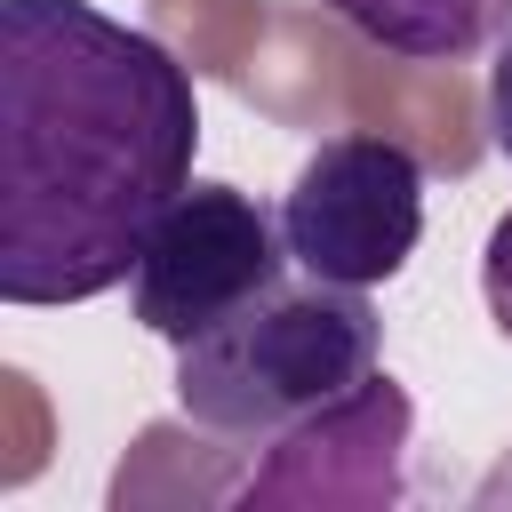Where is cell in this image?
<instances>
[{
  "label": "cell",
  "mask_w": 512,
  "mask_h": 512,
  "mask_svg": "<svg viewBox=\"0 0 512 512\" xmlns=\"http://www.w3.org/2000/svg\"><path fill=\"white\" fill-rule=\"evenodd\" d=\"M280 232L304 272L376 288L424 240V160L392 136H328L296 168L280 200Z\"/></svg>",
  "instance_id": "obj_4"
},
{
  "label": "cell",
  "mask_w": 512,
  "mask_h": 512,
  "mask_svg": "<svg viewBox=\"0 0 512 512\" xmlns=\"http://www.w3.org/2000/svg\"><path fill=\"white\" fill-rule=\"evenodd\" d=\"M480 296H488V320H496V336L512 344V208L488 224V248H480Z\"/></svg>",
  "instance_id": "obj_6"
},
{
  "label": "cell",
  "mask_w": 512,
  "mask_h": 512,
  "mask_svg": "<svg viewBox=\"0 0 512 512\" xmlns=\"http://www.w3.org/2000/svg\"><path fill=\"white\" fill-rule=\"evenodd\" d=\"M288 264L296 256H288L280 216L256 192L200 176L152 224V240H144V256L128 272V304H136V320L152 336L184 344V336L216 328L224 312H240L248 296H264Z\"/></svg>",
  "instance_id": "obj_3"
},
{
  "label": "cell",
  "mask_w": 512,
  "mask_h": 512,
  "mask_svg": "<svg viewBox=\"0 0 512 512\" xmlns=\"http://www.w3.org/2000/svg\"><path fill=\"white\" fill-rule=\"evenodd\" d=\"M488 144L512 160V32L496 40V64H488Z\"/></svg>",
  "instance_id": "obj_7"
},
{
  "label": "cell",
  "mask_w": 512,
  "mask_h": 512,
  "mask_svg": "<svg viewBox=\"0 0 512 512\" xmlns=\"http://www.w3.org/2000/svg\"><path fill=\"white\" fill-rule=\"evenodd\" d=\"M352 40L400 64H456L512 32V0H320Z\"/></svg>",
  "instance_id": "obj_5"
},
{
  "label": "cell",
  "mask_w": 512,
  "mask_h": 512,
  "mask_svg": "<svg viewBox=\"0 0 512 512\" xmlns=\"http://www.w3.org/2000/svg\"><path fill=\"white\" fill-rule=\"evenodd\" d=\"M192 72L88 0H0V296L120 288L192 184Z\"/></svg>",
  "instance_id": "obj_1"
},
{
  "label": "cell",
  "mask_w": 512,
  "mask_h": 512,
  "mask_svg": "<svg viewBox=\"0 0 512 512\" xmlns=\"http://www.w3.org/2000/svg\"><path fill=\"white\" fill-rule=\"evenodd\" d=\"M376 360H384V320L368 288L288 264L264 296L176 344V408L232 448H280L288 432L368 392L384 376Z\"/></svg>",
  "instance_id": "obj_2"
}]
</instances>
